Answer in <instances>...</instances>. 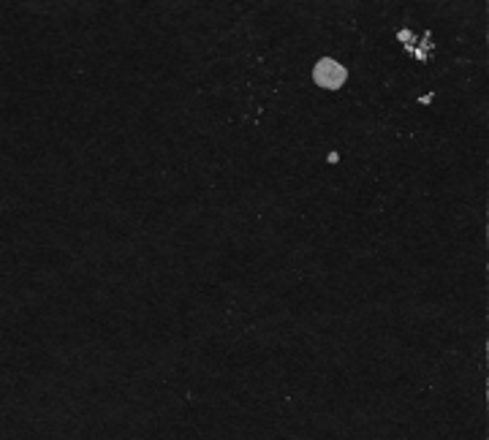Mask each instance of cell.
I'll use <instances>...</instances> for the list:
<instances>
[{"label": "cell", "instance_id": "6da1fadb", "mask_svg": "<svg viewBox=\"0 0 489 440\" xmlns=\"http://www.w3.org/2000/svg\"><path fill=\"white\" fill-rule=\"evenodd\" d=\"M315 82L321 84V87H329V90H337L340 84L345 82V68L337 63V60L326 57L321 60L318 65H315Z\"/></svg>", "mask_w": 489, "mask_h": 440}]
</instances>
